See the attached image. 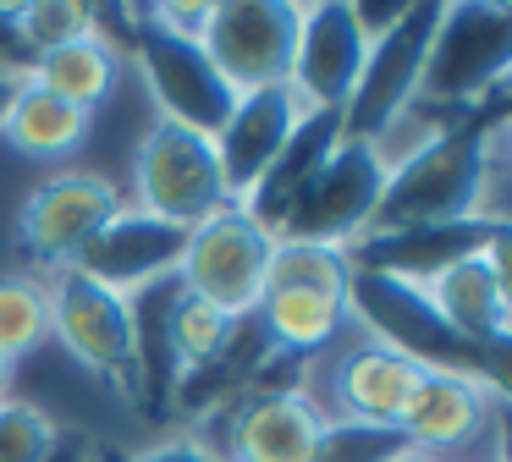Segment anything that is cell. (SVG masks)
Segmentation results:
<instances>
[{
  "label": "cell",
  "mask_w": 512,
  "mask_h": 462,
  "mask_svg": "<svg viewBox=\"0 0 512 462\" xmlns=\"http://www.w3.org/2000/svg\"><path fill=\"white\" fill-rule=\"evenodd\" d=\"M424 374H435V369H419V363L402 358V352L358 336V347H347L342 358H336L331 385H325L331 396H320V413L331 418V424L397 429L402 413H408V402L419 396Z\"/></svg>",
  "instance_id": "17"
},
{
  "label": "cell",
  "mask_w": 512,
  "mask_h": 462,
  "mask_svg": "<svg viewBox=\"0 0 512 462\" xmlns=\"http://www.w3.org/2000/svg\"><path fill=\"white\" fill-rule=\"evenodd\" d=\"M89 457H94V446H83L78 435H67V440H61V451H56L50 462H89Z\"/></svg>",
  "instance_id": "29"
},
{
  "label": "cell",
  "mask_w": 512,
  "mask_h": 462,
  "mask_svg": "<svg viewBox=\"0 0 512 462\" xmlns=\"http://www.w3.org/2000/svg\"><path fill=\"white\" fill-rule=\"evenodd\" d=\"M89 127H94L89 110L45 94V88H34L28 77L17 83L12 105L0 116V138H6V149L23 154V160H67L72 149L89 143Z\"/></svg>",
  "instance_id": "22"
},
{
  "label": "cell",
  "mask_w": 512,
  "mask_h": 462,
  "mask_svg": "<svg viewBox=\"0 0 512 462\" xmlns=\"http://www.w3.org/2000/svg\"><path fill=\"white\" fill-rule=\"evenodd\" d=\"M507 226H485V220H446V226H413V231H386V237H358L347 248V264L386 281H430L446 264L479 253L496 242Z\"/></svg>",
  "instance_id": "20"
},
{
  "label": "cell",
  "mask_w": 512,
  "mask_h": 462,
  "mask_svg": "<svg viewBox=\"0 0 512 462\" xmlns=\"http://www.w3.org/2000/svg\"><path fill=\"white\" fill-rule=\"evenodd\" d=\"M89 462H105V457H100V451H94V457H89Z\"/></svg>",
  "instance_id": "33"
},
{
  "label": "cell",
  "mask_w": 512,
  "mask_h": 462,
  "mask_svg": "<svg viewBox=\"0 0 512 462\" xmlns=\"http://www.w3.org/2000/svg\"><path fill=\"white\" fill-rule=\"evenodd\" d=\"M133 193L144 215L171 220V226L193 231L210 215H221L226 204H237L226 193L221 160H215V143L199 138L188 127H171V121H149V132L138 138L133 154Z\"/></svg>",
  "instance_id": "5"
},
{
  "label": "cell",
  "mask_w": 512,
  "mask_h": 462,
  "mask_svg": "<svg viewBox=\"0 0 512 462\" xmlns=\"http://www.w3.org/2000/svg\"><path fill=\"white\" fill-rule=\"evenodd\" d=\"M127 462H221V457L210 451V440H204V435H182V440H160V446L133 451Z\"/></svg>",
  "instance_id": "28"
},
{
  "label": "cell",
  "mask_w": 512,
  "mask_h": 462,
  "mask_svg": "<svg viewBox=\"0 0 512 462\" xmlns=\"http://www.w3.org/2000/svg\"><path fill=\"white\" fill-rule=\"evenodd\" d=\"M380 187H386V171H380L375 149L369 143L342 138L325 165L314 171V182L303 187V198L292 204V215L281 220L276 237L281 242H320V248H353L364 237L369 215L380 204Z\"/></svg>",
  "instance_id": "12"
},
{
  "label": "cell",
  "mask_w": 512,
  "mask_h": 462,
  "mask_svg": "<svg viewBox=\"0 0 512 462\" xmlns=\"http://www.w3.org/2000/svg\"><path fill=\"white\" fill-rule=\"evenodd\" d=\"M501 105H485L474 116H463L446 138H435L430 149H419L408 165L386 176L380 204L369 215L364 237H386V231H413V226H446V220H474V193H479V138L485 121L501 116Z\"/></svg>",
  "instance_id": "3"
},
{
  "label": "cell",
  "mask_w": 512,
  "mask_h": 462,
  "mask_svg": "<svg viewBox=\"0 0 512 462\" xmlns=\"http://www.w3.org/2000/svg\"><path fill=\"white\" fill-rule=\"evenodd\" d=\"M182 248H188V231L182 226L122 204L100 231H94V242L78 253L72 270H83L89 281H100L105 292H116V297H138L144 286L177 275Z\"/></svg>",
  "instance_id": "18"
},
{
  "label": "cell",
  "mask_w": 512,
  "mask_h": 462,
  "mask_svg": "<svg viewBox=\"0 0 512 462\" xmlns=\"http://www.w3.org/2000/svg\"><path fill=\"white\" fill-rule=\"evenodd\" d=\"M501 402H507V385H496V380H479V374H424L397 435H402V446L430 451L441 462H501V457H474L479 440H490V446L501 440Z\"/></svg>",
  "instance_id": "11"
},
{
  "label": "cell",
  "mask_w": 512,
  "mask_h": 462,
  "mask_svg": "<svg viewBox=\"0 0 512 462\" xmlns=\"http://www.w3.org/2000/svg\"><path fill=\"white\" fill-rule=\"evenodd\" d=\"M50 292V341H61L83 374L100 385L133 396V297L105 292L83 270H56L45 281Z\"/></svg>",
  "instance_id": "8"
},
{
  "label": "cell",
  "mask_w": 512,
  "mask_h": 462,
  "mask_svg": "<svg viewBox=\"0 0 512 462\" xmlns=\"http://www.w3.org/2000/svg\"><path fill=\"white\" fill-rule=\"evenodd\" d=\"M512 77V6L501 0H446L419 66V105L485 110L507 99Z\"/></svg>",
  "instance_id": "1"
},
{
  "label": "cell",
  "mask_w": 512,
  "mask_h": 462,
  "mask_svg": "<svg viewBox=\"0 0 512 462\" xmlns=\"http://www.w3.org/2000/svg\"><path fill=\"white\" fill-rule=\"evenodd\" d=\"M369 55V33L358 28L353 0H298V55H292V94L309 110L342 116Z\"/></svg>",
  "instance_id": "16"
},
{
  "label": "cell",
  "mask_w": 512,
  "mask_h": 462,
  "mask_svg": "<svg viewBox=\"0 0 512 462\" xmlns=\"http://www.w3.org/2000/svg\"><path fill=\"white\" fill-rule=\"evenodd\" d=\"M199 50L237 99L292 83L298 55V0H210Z\"/></svg>",
  "instance_id": "7"
},
{
  "label": "cell",
  "mask_w": 512,
  "mask_h": 462,
  "mask_svg": "<svg viewBox=\"0 0 512 462\" xmlns=\"http://www.w3.org/2000/svg\"><path fill=\"white\" fill-rule=\"evenodd\" d=\"M12 396H17V363L0 352V402H12Z\"/></svg>",
  "instance_id": "30"
},
{
  "label": "cell",
  "mask_w": 512,
  "mask_h": 462,
  "mask_svg": "<svg viewBox=\"0 0 512 462\" xmlns=\"http://www.w3.org/2000/svg\"><path fill=\"white\" fill-rule=\"evenodd\" d=\"M28 83L45 88V94L67 99V105L78 110H100L105 99H111V83H116V50L111 39H78V44H61V50H45L28 61Z\"/></svg>",
  "instance_id": "24"
},
{
  "label": "cell",
  "mask_w": 512,
  "mask_h": 462,
  "mask_svg": "<svg viewBox=\"0 0 512 462\" xmlns=\"http://www.w3.org/2000/svg\"><path fill=\"white\" fill-rule=\"evenodd\" d=\"M237 330H243V319L221 314V308H210L204 297L193 292H171V308H166V352H171V402H177L182 391H188L193 380H204V374L215 369V363L232 352Z\"/></svg>",
  "instance_id": "23"
},
{
  "label": "cell",
  "mask_w": 512,
  "mask_h": 462,
  "mask_svg": "<svg viewBox=\"0 0 512 462\" xmlns=\"http://www.w3.org/2000/svg\"><path fill=\"white\" fill-rule=\"evenodd\" d=\"M17 83H23V77H12V72H0V116H6V105H12Z\"/></svg>",
  "instance_id": "32"
},
{
  "label": "cell",
  "mask_w": 512,
  "mask_h": 462,
  "mask_svg": "<svg viewBox=\"0 0 512 462\" xmlns=\"http://www.w3.org/2000/svg\"><path fill=\"white\" fill-rule=\"evenodd\" d=\"M50 341V292L39 275H0V352L12 363Z\"/></svg>",
  "instance_id": "26"
},
{
  "label": "cell",
  "mask_w": 512,
  "mask_h": 462,
  "mask_svg": "<svg viewBox=\"0 0 512 462\" xmlns=\"http://www.w3.org/2000/svg\"><path fill=\"white\" fill-rule=\"evenodd\" d=\"M347 281H353V264L342 248L276 237V259H270V281L254 308V325L265 330L276 352L314 358L347 330Z\"/></svg>",
  "instance_id": "2"
},
{
  "label": "cell",
  "mask_w": 512,
  "mask_h": 462,
  "mask_svg": "<svg viewBox=\"0 0 512 462\" xmlns=\"http://www.w3.org/2000/svg\"><path fill=\"white\" fill-rule=\"evenodd\" d=\"M12 33L23 44V55L61 50V44H78V39H100V11L83 6V0H28V6H12Z\"/></svg>",
  "instance_id": "25"
},
{
  "label": "cell",
  "mask_w": 512,
  "mask_h": 462,
  "mask_svg": "<svg viewBox=\"0 0 512 462\" xmlns=\"http://www.w3.org/2000/svg\"><path fill=\"white\" fill-rule=\"evenodd\" d=\"M309 105L292 94V83H276V88H259V94H243L226 116V127L215 132V160H221V176H226V193L243 204L254 193V182L276 165V154L292 143V132L303 127Z\"/></svg>",
  "instance_id": "19"
},
{
  "label": "cell",
  "mask_w": 512,
  "mask_h": 462,
  "mask_svg": "<svg viewBox=\"0 0 512 462\" xmlns=\"http://www.w3.org/2000/svg\"><path fill=\"white\" fill-rule=\"evenodd\" d=\"M133 22H138L133 61H138V77H144L149 99H155V116L215 143V132L226 127L237 94L221 83V72H215L210 55L193 39L166 33L160 22H149V11H133Z\"/></svg>",
  "instance_id": "9"
},
{
  "label": "cell",
  "mask_w": 512,
  "mask_h": 462,
  "mask_svg": "<svg viewBox=\"0 0 512 462\" xmlns=\"http://www.w3.org/2000/svg\"><path fill=\"white\" fill-rule=\"evenodd\" d=\"M336 143H342V116H336V110H309L303 127L292 132V143L276 154V165H270L254 182V193L243 198V209L265 231H281V220L292 215V204L303 198V187L314 182V171L325 165V154H331Z\"/></svg>",
  "instance_id": "21"
},
{
  "label": "cell",
  "mask_w": 512,
  "mask_h": 462,
  "mask_svg": "<svg viewBox=\"0 0 512 462\" xmlns=\"http://www.w3.org/2000/svg\"><path fill=\"white\" fill-rule=\"evenodd\" d=\"M347 325H353L358 336H369V341H380V347L413 358L419 369L479 374V380L507 385V374H501L485 352H474L468 341H457L452 330L430 314V303H424L413 286H402V281L353 270V281H347Z\"/></svg>",
  "instance_id": "4"
},
{
  "label": "cell",
  "mask_w": 512,
  "mask_h": 462,
  "mask_svg": "<svg viewBox=\"0 0 512 462\" xmlns=\"http://www.w3.org/2000/svg\"><path fill=\"white\" fill-rule=\"evenodd\" d=\"M331 418L309 396V385H270V391H237L221 407V462H320Z\"/></svg>",
  "instance_id": "10"
},
{
  "label": "cell",
  "mask_w": 512,
  "mask_h": 462,
  "mask_svg": "<svg viewBox=\"0 0 512 462\" xmlns=\"http://www.w3.org/2000/svg\"><path fill=\"white\" fill-rule=\"evenodd\" d=\"M111 176L100 171H56L17 204V248L50 270H72L78 253L94 242V231L122 209Z\"/></svg>",
  "instance_id": "14"
},
{
  "label": "cell",
  "mask_w": 512,
  "mask_h": 462,
  "mask_svg": "<svg viewBox=\"0 0 512 462\" xmlns=\"http://www.w3.org/2000/svg\"><path fill=\"white\" fill-rule=\"evenodd\" d=\"M270 259H276V231H265L243 204H226L221 215L188 231L177 286L232 319H254L270 281Z\"/></svg>",
  "instance_id": "6"
},
{
  "label": "cell",
  "mask_w": 512,
  "mask_h": 462,
  "mask_svg": "<svg viewBox=\"0 0 512 462\" xmlns=\"http://www.w3.org/2000/svg\"><path fill=\"white\" fill-rule=\"evenodd\" d=\"M61 424L28 396L0 402V462H50L61 451Z\"/></svg>",
  "instance_id": "27"
},
{
  "label": "cell",
  "mask_w": 512,
  "mask_h": 462,
  "mask_svg": "<svg viewBox=\"0 0 512 462\" xmlns=\"http://www.w3.org/2000/svg\"><path fill=\"white\" fill-rule=\"evenodd\" d=\"M380 462H441V457H430V451H413V446H397L391 457H380Z\"/></svg>",
  "instance_id": "31"
},
{
  "label": "cell",
  "mask_w": 512,
  "mask_h": 462,
  "mask_svg": "<svg viewBox=\"0 0 512 462\" xmlns=\"http://www.w3.org/2000/svg\"><path fill=\"white\" fill-rule=\"evenodd\" d=\"M430 28H435V0H402L397 22L369 39L364 72H358L353 94H347V105H342V138L369 143L397 110L413 105Z\"/></svg>",
  "instance_id": "15"
},
{
  "label": "cell",
  "mask_w": 512,
  "mask_h": 462,
  "mask_svg": "<svg viewBox=\"0 0 512 462\" xmlns=\"http://www.w3.org/2000/svg\"><path fill=\"white\" fill-rule=\"evenodd\" d=\"M430 303V314L452 330L457 341H468L474 352H485L501 369L512 341V303H507V231L496 242H485L479 253L446 264L430 281H402Z\"/></svg>",
  "instance_id": "13"
}]
</instances>
